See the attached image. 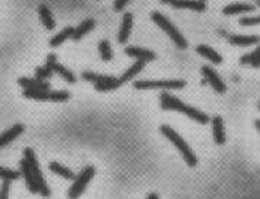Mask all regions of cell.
<instances>
[{
    "label": "cell",
    "instance_id": "obj_1",
    "mask_svg": "<svg viewBox=\"0 0 260 199\" xmlns=\"http://www.w3.org/2000/svg\"><path fill=\"white\" fill-rule=\"evenodd\" d=\"M161 108L162 110H173V111H179L185 115H188L189 118H192L193 121H197L199 124H208L209 122V117L206 115L205 112L199 111L193 107H189L186 104H183L176 97L171 96L168 93H162L161 94Z\"/></svg>",
    "mask_w": 260,
    "mask_h": 199
},
{
    "label": "cell",
    "instance_id": "obj_2",
    "mask_svg": "<svg viewBox=\"0 0 260 199\" xmlns=\"http://www.w3.org/2000/svg\"><path fill=\"white\" fill-rule=\"evenodd\" d=\"M161 132L165 136V138H168L171 143L176 147V150L181 152L182 157L183 159L186 161V164H188V167H195L198 164V159H197V155L193 154V151L190 150V147L188 144L185 143V140L182 138L173 128H171L169 125H162L161 127Z\"/></svg>",
    "mask_w": 260,
    "mask_h": 199
},
{
    "label": "cell",
    "instance_id": "obj_3",
    "mask_svg": "<svg viewBox=\"0 0 260 199\" xmlns=\"http://www.w3.org/2000/svg\"><path fill=\"white\" fill-rule=\"evenodd\" d=\"M151 19L155 22V24H158L164 32L172 39V41L176 44V47L179 48H186L188 47V41L185 40V37L182 36L181 33H179V30L173 26L168 19H166L164 15H161L159 12H152L151 13Z\"/></svg>",
    "mask_w": 260,
    "mask_h": 199
},
{
    "label": "cell",
    "instance_id": "obj_4",
    "mask_svg": "<svg viewBox=\"0 0 260 199\" xmlns=\"http://www.w3.org/2000/svg\"><path fill=\"white\" fill-rule=\"evenodd\" d=\"M24 159L27 161L29 167L32 169L34 179H36L37 186H39L40 195H43V196H46V198L50 196V195H51V191H50V188H48L47 183L44 181V178H43V174H41V171H40L39 162H37L36 155H34V152H33L32 148H26V150H24Z\"/></svg>",
    "mask_w": 260,
    "mask_h": 199
},
{
    "label": "cell",
    "instance_id": "obj_5",
    "mask_svg": "<svg viewBox=\"0 0 260 199\" xmlns=\"http://www.w3.org/2000/svg\"><path fill=\"white\" fill-rule=\"evenodd\" d=\"M23 96L32 100L55 101V103L67 101L70 98V94L67 91H50V90H24Z\"/></svg>",
    "mask_w": 260,
    "mask_h": 199
},
{
    "label": "cell",
    "instance_id": "obj_6",
    "mask_svg": "<svg viewBox=\"0 0 260 199\" xmlns=\"http://www.w3.org/2000/svg\"><path fill=\"white\" fill-rule=\"evenodd\" d=\"M134 87L137 90H151V88H159V90H179L185 87L183 80H158V81H150V80H141L135 81Z\"/></svg>",
    "mask_w": 260,
    "mask_h": 199
},
{
    "label": "cell",
    "instance_id": "obj_7",
    "mask_svg": "<svg viewBox=\"0 0 260 199\" xmlns=\"http://www.w3.org/2000/svg\"><path fill=\"white\" fill-rule=\"evenodd\" d=\"M95 174L94 167H86L83 168L81 174H80L76 179H74V183L71 185V188L69 189V199H77L86 191L87 185L90 183V181L93 179V176Z\"/></svg>",
    "mask_w": 260,
    "mask_h": 199
},
{
    "label": "cell",
    "instance_id": "obj_8",
    "mask_svg": "<svg viewBox=\"0 0 260 199\" xmlns=\"http://www.w3.org/2000/svg\"><path fill=\"white\" fill-rule=\"evenodd\" d=\"M202 73H204V76H205V80L211 84V87L215 90V91H218V93H221L223 94L225 91H226V86H225V83L222 81L221 77L216 74V73L213 72L211 67H202Z\"/></svg>",
    "mask_w": 260,
    "mask_h": 199
},
{
    "label": "cell",
    "instance_id": "obj_9",
    "mask_svg": "<svg viewBox=\"0 0 260 199\" xmlns=\"http://www.w3.org/2000/svg\"><path fill=\"white\" fill-rule=\"evenodd\" d=\"M20 172H22V175H23L24 179H26V186H27V189L32 192V193H39L37 182H36L32 169H30V167H29V164H27L26 159H22V161H20Z\"/></svg>",
    "mask_w": 260,
    "mask_h": 199
},
{
    "label": "cell",
    "instance_id": "obj_10",
    "mask_svg": "<svg viewBox=\"0 0 260 199\" xmlns=\"http://www.w3.org/2000/svg\"><path fill=\"white\" fill-rule=\"evenodd\" d=\"M125 54L134 57L137 60H141L144 63H145V61H152V60H155V57H157L154 51H150V50L142 47H126Z\"/></svg>",
    "mask_w": 260,
    "mask_h": 199
},
{
    "label": "cell",
    "instance_id": "obj_11",
    "mask_svg": "<svg viewBox=\"0 0 260 199\" xmlns=\"http://www.w3.org/2000/svg\"><path fill=\"white\" fill-rule=\"evenodd\" d=\"M57 63V57L55 54H48L47 63L44 64L43 67H39L36 70V79L37 80H47L48 77H51L53 70H54V65Z\"/></svg>",
    "mask_w": 260,
    "mask_h": 199
},
{
    "label": "cell",
    "instance_id": "obj_12",
    "mask_svg": "<svg viewBox=\"0 0 260 199\" xmlns=\"http://www.w3.org/2000/svg\"><path fill=\"white\" fill-rule=\"evenodd\" d=\"M212 127L215 143L218 144V145H223L225 141H226V134H225V125H223V119H222V117H219V115L213 117Z\"/></svg>",
    "mask_w": 260,
    "mask_h": 199
},
{
    "label": "cell",
    "instance_id": "obj_13",
    "mask_svg": "<svg viewBox=\"0 0 260 199\" xmlns=\"http://www.w3.org/2000/svg\"><path fill=\"white\" fill-rule=\"evenodd\" d=\"M19 84L24 90H50V84H48L47 81H44V80L22 77V79H19Z\"/></svg>",
    "mask_w": 260,
    "mask_h": 199
},
{
    "label": "cell",
    "instance_id": "obj_14",
    "mask_svg": "<svg viewBox=\"0 0 260 199\" xmlns=\"http://www.w3.org/2000/svg\"><path fill=\"white\" fill-rule=\"evenodd\" d=\"M131 29H133V15L131 13H125L122 17V24L118 33V41L121 44L126 43V40L131 34Z\"/></svg>",
    "mask_w": 260,
    "mask_h": 199
},
{
    "label": "cell",
    "instance_id": "obj_15",
    "mask_svg": "<svg viewBox=\"0 0 260 199\" xmlns=\"http://www.w3.org/2000/svg\"><path fill=\"white\" fill-rule=\"evenodd\" d=\"M23 131L24 127L22 124H16V125H13L12 128H9L6 132H3V134L0 136V148H2V147H6L9 143H12V141L20 136Z\"/></svg>",
    "mask_w": 260,
    "mask_h": 199
},
{
    "label": "cell",
    "instance_id": "obj_16",
    "mask_svg": "<svg viewBox=\"0 0 260 199\" xmlns=\"http://www.w3.org/2000/svg\"><path fill=\"white\" fill-rule=\"evenodd\" d=\"M172 6L176 9H190L197 12H204L206 9L204 0H175Z\"/></svg>",
    "mask_w": 260,
    "mask_h": 199
},
{
    "label": "cell",
    "instance_id": "obj_17",
    "mask_svg": "<svg viewBox=\"0 0 260 199\" xmlns=\"http://www.w3.org/2000/svg\"><path fill=\"white\" fill-rule=\"evenodd\" d=\"M229 41L235 46H242V47H247V46H253L257 44L260 41L259 36H230Z\"/></svg>",
    "mask_w": 260,
    "mask_h": 199
},
{
    "label": "cell",
    "instance_id": "obj_18",
    "mask_svg": "<svg viewBox=\"0 0 260 199\" xmlns=\"http://www.w3.org/2000/svg\"><path fill=\"white\" fill-rule=\"evenodd\" d=\"M39 15H40V20H41V23L44 24V27H46L47 30H53V29L55 27L54 17H53V15H51V12L48 10L47 6L40 5Z\"/></svg>",
    "mask_w": 260,
    "mask_h": 199
},
{
    "label": "cell",
    "instance_id": "obj_19",
    "mask_svg": "<svg viewBox=\"0 0 260 199\" xmlns=\"http://www.w3.org/2000/svg\"><path fill=\"white\" fill-rule=\"evenodd\" d=\"M197 51L201 54V56H204L205 58L208 60H211L213 64H221L222 63V57L213 50L209 46H205V44H201V46H198L197 47Z\"/></svg>",
    "mask_w": 260,
    "mask_h": 199
},
{
    "label": "cell",
    "instance_id": "obj_20",
    "mask_svg": "<svg viewBox=\"0 0 260 199\" xmlns=\"http://www.w3.org/2000/svg\"><path fill=\"white\" fill-rule=\"evenodd\" d=\"M93 29H94V20L93 19H87V20H84L83 23L80 24L77 29H74V33H73L71 39L80 40L83 36H86L87 33L91 32Z\"/></svg>",
    "mask_w": 260,
    "mask_h": 199
},
{
    "label": "cell",
    "instance_id": "obj_21",
    "mask_svg": "<svg viewBox=\"0 0 260 199\" xmlns=\"http://www.w3.org/2000/svg\"><path fill=\"white\" fill-rule=\"evenodd\" d=\"M254 10V6L252 5H240V3H236V5H229L226 8L223 9V13L226 16H230V15H240V13H249V12H253Z\"/></svg>",
    "mask_w": 260,
    "mask_h": 199
},
{
    "label": "cell",
    "instance_id": "obj_22",
    "mask_svg": "<svg viewBox=\"0 0 260 199\" xmlns=\"http://www.w3.org/2000/svg\"><path fill=\"white\" fill-rule=\"evenodd\" d=\"M142 69H144V61L138 60L137 63L133 64V65H131V67H129V69H128V70H126V72L124 73V74H122L121 77H119V79H118L119 84H124L125 81H129L131 79H134L135 76H137L138 73L141 72Z\"/></svg>",
    "mask_w": 260,
    "mask_h": 199
},
{
    "label": "cell",
    "instance_id": "obj_23",
    "mask_svg": "<svg viewBox=\"0 0 260 199\" xmlns=\"http://www.w3.org/2000/svg\"><path fill=\"white\" fill-rule=\"evenodd\" d=\"M73 33H74V29H73V27H66V29H63L57 36H54L53 39L50 40V46H51V47H58L60 44H63V41H66L69 37L73 36Z\"/></svg>",
    "mask_w": 260,
    "mask_h": 199
},
{
    "label": "cell",
    "instance_id": "obj_24",
    "mask_svg": "<svg viewBox=\"0 0 260 199\" xmlns=\"http://www.w3.org/2000/svg\"><path fill=\"white\" fill-rule=\"evenodd\" d=\"M48 168H50L51 172H54L57 175L63 176L64 179H74V172H71L69 168L63 167V165L58 164V162H51V164L48 165Z\"/></svg>",
    "mask_w": 260,
    "mask_h": 199
},
{
    "label": "cell",
    "instance_id": "obj_25",
    "mask_svg": "<svg viewBox=\"0 0 260 199\" xmlns=\"http://www.w3.org/2000/svg\"><path fill=\"white\" fill-rule=\"evenodd\" d=\"M240 64H250L252 67H260V46L254 51L246 54V56H242L240 58Z\"/></svg>",
    "mask_w": 260,
    "mask_h": 199
},
{
    "label": "cell",
    "instance_id": "obj_26",
    "mask_svg": "<svg viewBox=\"0 0 260 199\" xmlns=\"http://www.w3.org/2000/svg\"><path fill=\"white\" fill-rule=\"evenodd\" d=\"M81 77H83V80H86V81L93 83L94 86L101 84V83H107V81L112 80V77H110V76H101V74H94V73H83Z\"/></svg>",
    "mask_w": 260,
    "mask_h": 199
},
{
    "label": "cell",
    "instance_id": "obj_27",
    "mask_svg": "<svg viewBox=\"0 0 260 199\" xmlns=\"http://www.w3.org/2000/svg\"><path fill=\"white\" fill-rule=\"evenodd\" d=\"M54 73H57L58 76H61L67 83H76V76L73 74V73L70 72V70H67L64 65H61V64H58V63H55L54 65V70H53Z\"/></svg>",
    "mask_w": 260,
    "mask_h": 199
},
{
    "label": "cell",
    "instance_id": "obj_28",
    "mask_svg": "<svg viewBox=\"0 0 260 199\" xmlns=\"http://www.w3.org/2000/svg\"><path fill=\"white\" fill-rule=\"evenodd\" d=\"M98 50H100V56L104 61H110L112 60V50H111L110 43L108 40H103L100 44H98Z\"/></svg>",
    "mask_w": 260,
    "mask_h": 199
},
{
    "label": "cell",
    "instance_id": "obj_29",
    "mask_svg": "<svg viewBox=\"0 0 260 199\" xmlns=\"http://www.w3.org/2000/svg\"><path fill=\"white\" fill-rule=\"evenodd\" d=\"M20 175H22V172H16V171L8 169V168L0 167V178L3 181H15V179H19Z\"/></svg>",
    "mask_w": 260,
    "mask_h": 199
},
{
    "label": "cell",
    "instance_id": "obj_30",
    "mask_svg": "<svg viewBox=\"0 0 260 199\" xmlns=\"http://www.w3.org/2000/svg\"><path fill=\"white\" fill-rule=\"evenodd\" d=\"M239 23L242 24V26H256V24H260V16L242 17L239 20Z\"/></svg>",
    "mask_w": 260,
    "mask_h": 199
},
{
    "label": "cell",
    "instance_id": "obj_31",
    "mask_svg": "<svg viewBox=\"0 0 260 199\" xmlns=\"http://www.w3.org/2000/svg\"><path fill=\"white\" fill-rule=\"evenodd\" d=\"M10 181H5L0 189V199H9V186H10Z\"/></svg>",
    "mask_w": 260,
    "mask_h": 199
},
{
    "label": "cell",
    "instance_id": "obj_32",
    "mask_svg": "<svg viewBox=\"0 0 260 199\" xmlns=\"http://www.w3.org/2000/svg\"><path fill=\"white\" fill-rule=\"evenodd\" d=\"M129 0H115V3H114V9L119 12V10H122V9L125 8V5L128 3Z\"/></svg>",
    "mask_w": 260,
    "mask_h": 199
},
{
    "label": "cell",
    "instance_id": "obj_33",
    "mask_svg": "<svg viewBox=\"0 0 260 199\" xmlns=\"http://www.w3.org/2000/svg\"><path fill=\"white\" fill-rule=\"evenodd\" d=\"M161 2H162L164 5H172L175 0H161Z\"/></svg>",
    "mask_w": 260,
    "mask_h": 199
},
{
    "label": "cell",
    "instance_id": "obj_34",
    "mask_svg": "<svg viewBox=\"0 0 260 199\" xmlns=\"http://www.w3.org/2000/svg\"><path fill=\"white\" fill-rule=\"evenodd\" d=\"M147 199H158V195L157 193H150V195H148V198Z\"/></svg>",
    "mask_w": 260,
    "mask_h": 199
},
{
    "label": "cell",
    "instance_id": "obj_35",
    "mask_svg": "<svg viewBox=\"0 0 260 199\" xmlns=\"http://www.w3.org/2000/svg\"><path fill=\"white\" fill-rule=\"evenodd\" d=\"M254 127L257 128V129H259V132H260V119H257V121L254 122Z\"/></svg>",
    "mask_w": 260,
    "mask_h": 199
},
{
    "label": "cell",
    "instance_id": "obj_36",
    "mask_svg": "<svg viewBox=\"0 0 260 199\" xmlns=\"http://www.w3.org/2000/svg\"><path fill=\"white\" fill-rule=\"evenodd\" d=\"M257 5H259V6H260V0H257Z\"/></svg>",
    "mask_w": 260,
    "mask_h": 199
},
{
    "label": "cell",
    "instance_id": "obj_37",
    "mask_svg": "<svg viewBox=\"0 0 260 199\" xmlns=\"http://www.w3.org/2000/svg\"><path fill=\"white\" fill-rule=\"evenodd\" d=\"M257 107H259V110H260V103H259V104H257Z\"/></svg>",
    "mask_w": 260,
    "mask_h": 199
}]
</instances>
